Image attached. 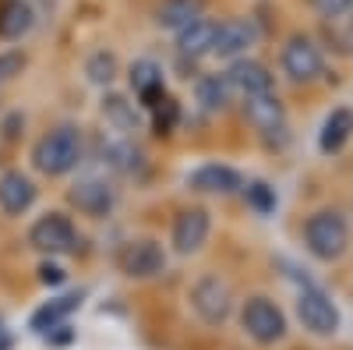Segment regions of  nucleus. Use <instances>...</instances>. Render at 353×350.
Here are the masks:
<instances>
[{
	"mask_svg": "<svg viewBox=\"0 0 353 350\" xmlns=\"http://www.w3.org/2000/svg\"><path fill=\"white\" fill-rule=\"evenodd\" d=\"M81 159H85V138L74 124L50 128L32 149V166L46 177H64V173L81 166Z\"/></svg>",
	"mask_w": 353,
	"mask_h": 350,
	"instance_id": "obj_1",
	"label": "nucleus"
},
{
	"mask_svg": "<svg viewBox=\"0 0 353 350\" xmlns=\"http://www.w3.org/2000/svg\"><path fill=\"white\" fill-rule=\"evenodd\" d=\"M304 248L318 262H339L350 251V220L343 209H318L304 220Z\"/></svg>",
	"mask_w": 353,
	"mask_h": 350,
	"instance_id": "obj_2",
	"label": "nucleus"
},
{
	"mask_svg": "<svg viewBox=\"0 0 353 350\" xmlns=\"http://www.w3.org/2000/svg\"><path fill=\"white\" fill-rule=\"evenodd\" d=\"M297 318H301V326L314 336H336L343 329L339 304L311 280H304L301 290H297Z\"/></svg>",
	"mask_w": 353,
	"mask_h": 350,
	"instance_id": "obj_3",
	"label": "nucleus"
},
{
	"mask_svg": "<svg viewBox=\"0 0 353 350\" xmlns=\"http://www.w3.org/2000/svg\"><path fill=\"white\" fill-rule=\"evenodd\" d=\"M279 68L293 85H311V81H318L321 75H325V53H321V46L311 36L297 32V36H290L283 43Z\"/></svg>",
	"mask_w": 353,
	"mask_h": 350,
	"instance_id": "obj_4",
	"label": "nucleus"
},
{
	"mask_svg": "<svg viewBox=\"0 0 353 350\" xmlns=\"http://www.w3.org/2000/svg\"><path fill=\"white\" fill-rule=\"evenodd\" d=\"M188 301H191L194 315L201 318L205 326H223L226 318L233 315V301H237V298H233V286H230L223 276L205 273V276L194 280Z\"/></svg>",
	"mask_w": 353,
	"mask_h": 350,
	"instance_id": "obj_5",
	"label": "nucleus"
},
{
	"mask_svg": "<svg viewBox=\"0 0 353 350\" xmlns=\"http://www.w3.org/2000/svg\"><path fill=\"white\" fill-rule=\"evenodd\" d=\"M241 329H244L254 343L272 347V343H279V340L286 336V315H283V308H279L272 298L254 294V298H248L244 308H241Z\"/></svg>",
	"mask_w": 353,
	"mask_h": 350,
	"instance_id": "obj_6",
	"label": "nucleus"
},
{
	"mask_svg": "<svg viewBox=\"0 0 353 350\" xmlns=\"http://www.w3.org/2000/svg\"><path fill=\"white\" fill-rule=\"evenodd\" d=\"M166 262H170V255L156 237H134L117 251V269L128 280H152L166 269Z\"/></svg>",
	"mask_w": 353,
	"mask_h": 350,
	"instance_id": "obj_7",
	"label": "nucleus"
},
{
	"mask_svg": "<svg viewBox=\"0 0 353 350\" xmlns=\"http://www.w3.org/2000/svg\"><path fill=\"white\" fill-rule=\"evenodd\" d=\"M28 244L43 255H71L78 251V230L64 213H43L32 226H28Z\"/></svg>",
	"mask_w": 353,
	"mask_h": 350,
	"instance_id": "obj_8",
	"label": "nucleus"
},
{
	"mask_svg": "<svg viewBox=\"0 0 353 350\" xmlns=\"http://www.w3.org/2000/svg\"><path fill=\"white\" fill-rule=\"evenodd\" d=\"M68 202L88 220H106L117 209V188L99 173H85L68 188Z\"/></svg>",
	"mask_w": 353,
	"mask_h": 350,
	"instance_id": "obj_9",
	"label": "nucleus"
},
{
	"mask_svg": "<svg viewBox=\"0 0 353 350\" xmlns=\"http://www.w3.org/2000/svg\"><path fill=\"white\" fill-rule=\"evenodd\" d=\"M209 233H212V216H209V209L191 206V209L176 213L173 230H170V244H173L176 255H194V251L205 248Z\"/></svg>",
	"mask_w": 353,
	"mask_h": 350,
	"instance_id": "obj_10",
	"label": "nucleus"
},
{
	"mask_svg": "<svg viewBox=\"0 0 353 350\" xmlns=\"http://www.w3.org/2000/svg\"><path fill=\"white\" fill-rule=\"evenodd\" d=\"M226 81H230V89L233 96H261V93H276V78L272 71L265 68L261 61H251V57H237V61H230V68L223 71Z\"/></svg>",
	"mask_w": 353,
	"mask_h": 350,
	"instance_id": "obj_11",
	"label": "nucleus"
},
{
	"mask_svg": "<svg viewBox=\"0 0 353 350\" xmlns=\"http://www.w3.org/2000/svg\"><path fill=\"white\" fill-rule=\"evenodd\" d=\"M254 43H258V25L251 18H226L216 28L212 53L223 57V61H237V57H248V50Z\"/></svg>",
	"mask_w": 353,
	"mask_h": 350,
	"instance_id": "obj_12",
	"label": "nucleus"
},
{
	"mask_svg": "<svg viewBox=\"0 0 353 350\" xmlns=\"http://www.w3.org/2000/svg\"><path fill=\"white\" fill-rule=\"evenodd\" d=\"M36 181L21 170H8L0 173V213L4 216H25L28 209L36 206Z\"/></svg>",
	"mask_w": 353,
	"mask_h": 350,
	"instance_id": "obj_13",
	"label": "nucleus"
},
{
	"mask_svg": "<svg viewBox=\"0 0 353 350\" xmlns=\"http://www.w3.org/2000/svg\"><path fill=\"white\" fill-rule=\"evenodd\" d=\"M216 28H219V18H209V14L194 18L191 25H184L181 32H176V53H181L184 61H201V57H212Z\"/></svg>",
	"mask_w": 353,
	"mask_h": 350,
	"instance_id": "obj_14",
	"label": "nucleus"
},
{
	"mask_svg": "<svg viewBox=\"0 0 353 350\" xmlns=\"http://www.w3.org/2000/svg\"><path fill=\"white\" fill-rule=\"evenodd\" d=\"M241 173L226 163H201L198 170L188 173V188L198 195H233L241 191Z\"/></svg>",
	"mask_w": 353,
	"mask_h": 350,
	"instance_id": "obj_15",
	"label": "nucleus"
},
{
	"mask_svg": "<svg viewBox=\"0 0 353 350\" xmlns=\"http://www.w3.org/2000/svg\"><path fill=\"white\" fill-rule=\"evenodd\" d=\"M39 21L43 18L32 0H0V39L21 43Z\"/></svg>",
	"mask_w": 353,
	"mask_h": 350,
	"instance_id": "obj_16",
	"label": "nucleus"
},
{
	"mask_svg": "<svg viewBox=\"0 0 353 350\" xmlns=\"http://www.w3.org/2000/svg\"><path fill=\"white\" fill-rule=\"evenodd\" d=\"M244 117L261 131V135H283L286 131V106L279 103L276 93H261L244 99Z\"/></svg>",
	"mask_w": 353,
	"mask_h": 350,
	"instance_id": "obj_17",
	"label": "nucleus"
},
{
	"mask_svg": "<svg viewBox=\"0 0 353 350\" xmlns=\"http://www.w3.org/2000/svg\"><path fill=\"white\" fill-rule=\"evenodd\" d=\"M205 11H209V0H159L152 11V21L163 32H181L184 25H191Z\"/></svg>",
	"mask_w": 353,
	"mask_h": 350,
	"instance_id": "obj_18",
	"label": "nucleus"
},
{
	"mask_svg": "<svg viewBox=\"0 0 353 350\" xmlns=\"http://www.w3.org/2000/svg\"><path fill=\"white\" fill-rule=\"evenodd\" d=\"M128 81H131V93L134 99L149 110L163 93H166V78H163V68L156 61H134L131 71H128Z\"/></svg>",
	"mask_w": 353,
	"mask_h": 350,
	"instance_id": "obj_19",
	"label": "nucleus"
},
{
	"mask_svg": "<svg viewBox=\"0 0 353 350\" xmlns=\"http://www.w3.org/2000/svg\"><path fill=\"white\" fill-rule=\"evenodd\" d=\"M353 138V110L350 106H336L325 121H321V131H318V149L325 156H336L343 153Z\"/></svg>",
	"mask_w": 353,
	"mask_h": 350,
	"instance_id": "obj_20",
	"label": "nucleus"
},
{
	"mask_svg": "<svg viewBox=\"0 0 353 350\" xmlns=\"http://www.w3.org/2000/svg\"><path fill=\"white\" fill-rule=\"evenodd\" d=\"M99 110H103L106 124H110L117 135H134V131H141V110H138V103H131L124 93H106Z\"/></svg>",
	"mask_w": 353,
	"mask_h": 350,
	"instance_id": "obj_21",
	"label": "nucleus"
},
{
	"mask_svg": "<svg viewBox=\"0 0 353 350\" xmlns=\"http://www.w3.org/2000/svg\"><path fill=\"white\" fill-rule=\"evenodd\" d=\"M81 308V294H64V298H57V301H46L36 315H32V333L46 336L50 329H61L68 322V315Z\"/></svg>",
	"mask_w": 353,
	"mask_h": 350,
	"instance_id": "obj_22",
	"label": "nucleus"
},
{
	"mask_svg": "<svg viewBox=\"0 0 353 350\" xmlns=\"http://www.w3.org/2000/svg\"><path fill=\"white\" fill-rule=\"evenodd\" d=\"M194 96H198L201 110H209V113H219L233 103V89H230L226 75H201L194 81Z\"/></svg>",
	"mask_w": 353,
	"mask_h": 350,
	"instance_id": "obj_23",
	"label": "nucleus"
},
{
	"mask_svg": "<svg viewBox=\"0 0 353 350\" xmlns=\"http://www.w3.org/2000/svg\"><path fill=\"white\" fill-rule=\"evenodd\" d=\"M85 75H88V81H92V85H110L117 75H121V61H117L113 50H96L85 61Z\"/></svg>",
	"mask_w": 353,
	"mask_h": 350,
	"instance_id": "obj_24",
	"label": "nucleus"
},
{
	"mask_svg": "<svg viewBox=\"0 0 353 350\" xmlns=\"http://www.w3.org/2000/svg\"><path fill=\"white\" fill-rule=\"evenodd\" d=\"M325 43H329V50H336L339 57H350V53H353V21H350V14H343V18H325Z\"/></svg>",
	"mask_w": 353,
	"mask_h": 350,
	"instance_id": "obj_25",
	"label": "nucleus"
},
{
	"mask_svg": "<svg viewBox=\"0 0 353 350\" xmlns=\"http://www.w3.org/2000/svg\"><path fill=\"white\" fill-rule=\"evenodd\" d=\"M149 110H152V128H156L159 135H170L176 124H181V103H176L173 96H166V93H163Z\"/></svg>",
	"mask_w": 353,
	"mask_h": 350,
	"instance_id": "obj_26",
	"label": "nucleus"
},
{
	"mask_svg": "<svg viewBox=\"0 0 353 350\" xmlns=\"http://www.w3.org/2000/svg\"><path fill=\"white\" fill-rule=\"evenodd\" d=\"M241 191H244V198H248V206L254 209V213H272L276 209V188L269 184V181H248V184H241Z\"/></svg>",
	"mask_w": 353,
	"mask_h": 350,
	"instance_id": "obj_27",
	"label": "nucleus"
},
{
	"mask_svg": "<svg viewBox=\"0 0 353 350\" xmlns=\"http://www.w3.org/2000/svg\"><path fill=\"white\" fill-rule=\"evenodd\" d=\"M25 64H28V57L21 50H4V53H0V85L14 81L25 71Z\"/></svg>",
	"mask_w": 353,
	"mask_h": 350,
	"instance_id": "obj_28",
	"label": "nucleus"
},
{
	"mask_svg": "<svg viewBox=\"0 0 353 350\" xmlns=\"http://www.w3.org/2000/svg\"><path fill=\"white\" fill-rule=\"evenodd\" d=\"M307 8L321 18H343L353 11V0H307Z\"/></svg>",
	"mask_w": 353,
	"mask_h": 350,
	"instance_id": "obj_29",
	"label": "nucleus"
},
{
	"mask_svg": "<svg viewBox=\"0 0 353 350\" xmlns=\"http://www.w3.org/2000/svg\"><path fill=\"white\" fill-rule=\"evenodd\" d=\"M39 280H43L46 286H61V283L68 280V273L57 266V262H43V266H39Z\"/></svg>",
	"mask_w": 353,
	"mask_h": 350,
	"instance_id": "obj_30",
	"label": "nucleus"
},
{
	"mask_svg": "<svg viewBox=\"0 0 353 350\" xmlns=\"http://www.w3.org/2000/svg\"><path fill=\"white\" fill-rule=\"evenodd\" d=\"M0 340H4V329H0Z\"/></svg>",
	"mask_w": 353,
	"mask_h": 350,
	"instance_id": "obj_31",
	"label": "nucleus"
}]
</instances>
